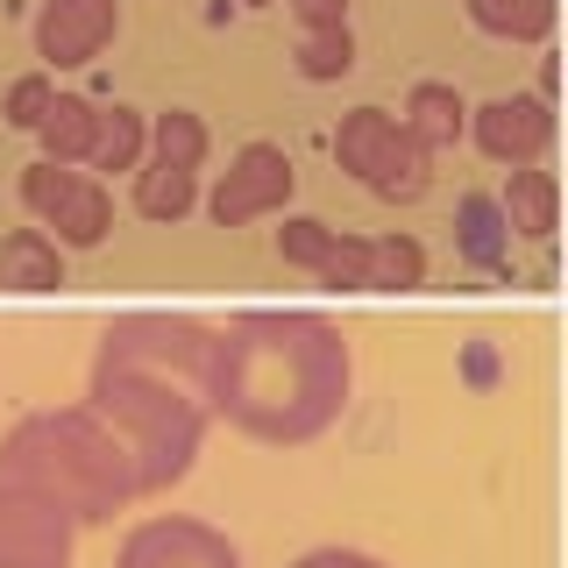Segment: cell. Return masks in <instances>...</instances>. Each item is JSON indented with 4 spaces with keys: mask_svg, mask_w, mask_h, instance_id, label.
<instances>
[{
    "mask_svg": "<svg viewBox=\"0 0 568 568\" xmlns=\"http://www.w3.org/2000/svg\"><path fill=\"white\" fill-rule=\"evenodd\" d=\"M29 200L43 206V213H71V227H64L71 242H100V235H106V206H100V192L71 185V178L36 171V178H29Z\"/></svg>",
    "mask_w": 568,
    "mask_h": 568,
    "instance_id": "6da1fadb",
    "label": "cell"
},
{
    "mask_svg": "<svg viewBox=\"0 0 568 568\" xmlns=\"http://www.w3.org/2000/svg\"><path fill=\"white\" fill-rule=\"evenodd\" d=\"M540 135H547V114H540V106H532V121H511V100H505V106H490V121H484V142H490L497 156H511V142H526V150H532Z\"/></svg>",
    "mask_w": 568,
    "mask_h": 568,
    "instance_id": "7a4b0ae2",
    "label": "cell"
},
{
    "mask_svg": "<svg viewBox=\"0 0 568 568\" xmlns=\"http://www.w3.org/2000/svg\"><path fill=\"white\" fill-rule=\"evenodd\" d=\"M0 271H14V277L29 284V292H43V284H58V263H50V256H43V248H36L29 235H22V242H8V256H0Z\"/></svg>",
    "mask_w": 568,
    "mask_h": 568,
    "instance_id": "3957f363",
    "label": "cell"
},
{
    "mask_svg": "<svg viewBox=\"0 0 568 568\" xmlns=\"http://www.w3.org/2000/svg\"><path fill=\"white\" fill-rule=\"evenodd\" d=\"M476 22L484 29H540V8H505V0H476Z\"/></svg>",
    "mask_w": 568,
    "mask_h": 568,
    "instance_id": "277c9868",
    "label": "cell"
},
{
    "mask_svg": "<svg viewBox=\"0 0 568 568\" xmlns=\"http://www.w3.org/2000/svg\"><path fill=\"white\" fill-rule=\"evenodd\" d=\"M462 221H469V248H476V256H497V242H490V206L484 200H469V206H462Z\"/></svg>",
    "mask_w": 568,
    "mask_h": 568,
    "instance_id": "5b68a950",
    "label": "cell"
},
{
    "mask_svg": "<svg viewBox=\"0 0 568 568\" xmlns=\"http://www.w3.org/2000/svg\"><path fill=\"white\" fill-rule=\"evenodd\" d=\"M36 106H43V85H22V93H14V121H22V129H36V121H43Z\"/></svg>",
    "mask_w": 568,
    "mask_h": 568,
    "instance_id": "8992f818",
    "label": "cell"
}]
</instances>
